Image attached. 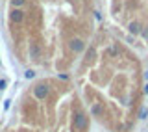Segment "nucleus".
Listing matches in <instances>:
<instances>
[{"mask_svg": "<svg viewBox=\"0 0 148 132\" xmlns=\"http://www.w3.org/2000/svg\"><path fill=\"white\" fill-rule=\"evenodd\" d=\"M91 112H92V115H100L102 112H104V106H102V104H92Z\"/></svg>", "mask_w": 148, "mask_h": 132, "instance_id": "obj_7", "label": "nucleus"}, {"mask_svg": "<svg viewBox=\"0 0 148 132\" xmlns=\"http://www.w3.org/2000/svg\"><path fill=\"white\" fill-rule=\"evenodd\" d=\"M146 115H148V108H145V110L141 112V117H146Z\"/></svg>", "mask_w": 148, "mask_h": 132, "instance_id": "obj_11", "label": "nucleus"}, {"mask_svg": "<svg viewBox=\"0 0 148 132\" xmlns=\"http://www.w3.org/2000/svg\"><path fill=\"white\" fill-rule=\"evenodd\" d=\"M48 93H50V88L46 86V84H39V86L34 88V95L37 99H46V97H48Z\"/></svg>", "mask_w": 148, "mask_h": 132, "instance_id": "obj_1", "label": "nucleus"}, {"mask_svg": "<svg viewBox=\"0 0 148 132\" xmlns=\"http://www.w3.org/2000/svg\"><path fill=\"white\" fill-rule=\"evenodd\" d=\"M30 56H32L34 60L39 58V47H37V45H32V47H30Z\"/></svg>", "mask_w": 148, "mask_h": 132, "instance_id": "obj_6", "label": "nucleus"}, {"mask_svg": "<svg viewBox=\"0 0 148 132\" xmlns=\"http://www.w3.org/2000/svg\"><path fill=\"white\" fill-rule=\"evenodd\" d=\"M145 91H146V93H148V84H146V86H145Z\"/></svg>", "mask_w": 148, "mask_h": 132, "instance_id": "obj_15", "label": "nucleus"}, {"mask_svg": "<svg viewBox=\"0 0 148 132\" xmlns=\"http://www.w3.org/2000/svg\"><path fill=\"white\" fill-rule=\"evenodd\" d=\"M34 76H35L34 71H26V78H34Z\"/></svg>", "mask_w": 148, "mask_h": 132, "instance_id": "obj_10", "label": "nucleus"}, {"mask_svg": "<svg viewBox=\"0 0 148 132\" xmlns=\"http://www.w3.org/2000/svg\"><path fill=\"white\" fill-rule=\"evenodd\" d=\"M9 19H11L13 22H22L24 21V11H22L21 8H15L9 11Z\"/></svg>", "mask_w": 148, "mask_h": 132, "instance_id": "obj_2", "label": "nucleus"}, {"mask_svg": "<svg viewBox=\"0 0 148 132\" xmlns=\"http://www.w3.org/2000/svg\"><path fill=\"white\" fill-rule=\"evenodd\" d=\"M4 88H6V82L2 80V82H0V89H4Z\"/></svg>", "mask_w": 148, "mask_h": 132, "instance_id": "obj_14", "label": "nucleus"}, {"mask_svg": "<svg viewBox=\"0 0 148 132\" xmlns=\"http://www.w3.org/2000/svg\"><path fill=\"white\" fill-rule=\"evenodd\" d=\"M95 54H96V50L91 47V49L87 50V56H85V58H87V60H92V58H95Z\"/></svg>", "mask_w": 148, "mask_h": 132, "instance_id": "obj_8", "label": "nucleus"}, {"mask_svg": "<svg viewBox=\"0 0 148 132\" xmlns=\"http://www.w3.org/2000/svg\"><path fill=\"white\" fill-rule=\"evenodd\" d=\"M69 47H71L72 52H82L83 47H85V43H83V39H72L71 43H69Z\"/></svg>", "mask_w": 148, "mask_h": 132, "instance_id": "obj_4", "label": "nucleus"}, {"mask_svg": "<svg viewBox=\"0 0 148 132\" xmlns=\"http://www.w3.org/2000/svg\"><path fill=\"white\" fill-rule=\"evenodd\" d=\"M95 19H98V21H100V19H102V15H100V11H95Z\"/></svg>", "mask_w": 148, "mask_h": 132, "instance_id": "obj_13", "label": "nucleus"}, {"mask_svg": "<svg viewBox=\"0 0 148 132\" xmlns=\"http://www.w3.org/2000/svg\"><path fill=\"white\" fill-rule=\"evenodd\" d=\"M143 37H145V39H148V28H146V30H143Z\"/></svg>", "mask_w": 148, "mask_h": 132, "instance_id": "obj_12", "label": "nucleus"}, {"mask_svg": "<svg viewBox=\"0 0 148 132\" xmlns=\"http://www.w3.org/2000/svg\"><path fill=\"white\" fill-rule=\"evenodd\" d=\"M24 2H26V0H11V4H13L15 8H21V6H24Z\"/></svg>", "mask_w": 148, "mask_h": 132, "instance_id": "obj_9", "label": "nucleus"}, {"mask_svg": "<svg viewBox=\"0 0 148 132\" xmlns=\"http://www.w3.org/2000/svg\"><path fill=\"white\" fill-rule=\"evenodd\" d=\"M85 125H87L85 114H76V115H74V129L82 130V129H85Z\"/></svg>", "mask_w": 148, "mask_h": 132, "instance_id": "obj_3", "label": "nucleus"}, {"mask_svg": "<svg viewBox=\"0 0 148 132\" xmlns=\"http://www.w3.org/2000/svg\"><path fill=\"white\" fill-rule=\"evenodd\" d=\"M128 32H130V34H133V35L139 34V32H141V24H139V22H135V21L130 22V24H128Z\"/></svg>", "mask_w": 148, "mask_h": 132, "instance_id": "obj_5", "label": "nucleus"}]
</instances>
